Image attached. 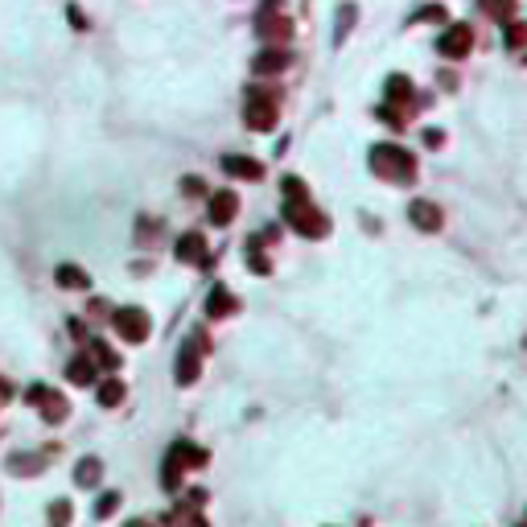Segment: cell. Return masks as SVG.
<instances>
[{
    "label": "cell",
    "instance_id": "16",
    "mask_svg": "<svg viewBox=\"0 0 527 527\" xmlns=\"http://www.w3.org/2000/svg\"><path fill=\"white\" fill-rule=\"evenodd\" d=\"M120 400H124V384H120V379H107V384L99 387V404L112 408V404H120Z\"/></svg>",
    "mask_w": 527,
    "mask_h": 527
},
{
    "label": "cell",
    "instance_id": "13",
    "mask_svg": "<svg viewBox=\"0 0 527 527\" xmlns=\"http://www.w3.org/2000/svg\"><path fill=\"white\" fill-rule=\"evenodd\" d=\"M91 355H95V359L103 362L107 371H116V367H120V355H116V350H112L107 342H99V338H91Z\"/></svg>",
    "mask_w": 527,
    "mask_h": 527
},
{
    "label": "cell",
    "instance_id": "18",
    "mask_svg": "<svg viewBox=\"0 0 527 527\" xmlns=\"http://www.w3.org/2000/svg\"><path fill=\"white\" fill-rule=\"evenodd\" d=\"M49 523H54V527H66V523H71V503H66V499H58V503L49 507Z\"/></svg>",
    "mask_w": 527,
    "mask_h": 527
},
{
    "label": "cell",
    "instance_id": "14",
    "mask_svg": "<svg viewBox=\"0 0 527 527\" xmlns=\"http://www.w3.org/2000/svg\"><path fill=\"white\" fill-rule=\"evenodd\" d=\"M280 66H288V54L268 49V54H260V58H256V71H260V74H272V71H280Z\"/></svg>",
    "mask_w": 527,
    "mask_h": 527
},
{
    "label": "cell",
    "instance_id": "15",
    "mask_svg": "<svg viewBox=\"0 0 527 527\" xmlns=\"http://www.w3.org/2000/svg\"><path fill=\"white\" fill-rule=\"evenodd\" d=\"M58 285H66V288H87V272H78V268H71V264H62V268H58Z\"/></svg>",
    "mask_w": 527,
    "mask_h": 527
},
{
    "label": "cell",
    "instance_id": "17",
    "mask_svg": "<svg viewBox=\"0 0 527 527\" xmlns=\"http://www.w3.org/2000/svg\"><path fill=\"white\" fill-rule=\"evenodd\" d=\"M227 309H231V297H227V288H215V292H211V305H206V313H211V317H223Z\"/></svg>",
    "mask_w": 527,
    "mask_h": 527
},
{
    "label": "cell",
    "instance_id": "2",
    "mask_svg": "<svg viewBox=\"0 0 527 527\" xmlns=\"http://www.w3.org/2000/svg\"><path fill=\"white\" fill-rule=\"evenodd\" d=\"M112 326H116L128 342H141V338H148V313L144 309H116L112 313Z\"/></svg>",
    "mask_w": 527,
    "mask_h": 527
},
{
    "label": "cell",
    "instance_id": "4",
    "mask_svg": "<svg viewBox=\"0 0 527 527\" xmlns=\"http://www.w3.org/2000/svg\"><path fill=\"white\" fill-rule=\"evenodd\" d=\"M247 124H251V128H272V124H276V107H272V99L251 95V103H247Z\"/></svg>",
    "mask_w": 527,
    "mask_h": 527
},
{
    "label": "cell",
    "instance_id": "11",
    "mask_svg": "<svg viewBox=\"0 0 527 527\" xmlns=\"http://www.w3.org/2000/svg\"><path fill=\"white\" fill-rule=\"evenodd\" d=\"M202 235H182V243H177V260H202Z\"/></svg>",
    "mask_w": 527,
    "mask_h": 527
},
{
    "label": "cell",
    "instance_id": "5",
    "mask_svg": "<svg viewBox=\"0 0 527 527\" xmlns=\"http://www.w3.org/2000/svg\"><path fill=\"white\" fill-rule=\"evenodd\" d=\"M437 46H441V54H449V58L466 54V49H470V29H466V25H454V29H449Z\"/></svg>",
    "mask_w": 527,
    "mask_h": 527
},
{
    "label": "cell",
    "instance_id": "9",
    "mask_svg": "<svg viewBox=\"0 0 527 527\" xmlns=\"http://www.w3.org/2000/svg\"><path fill=\"white\" fill-rule=\"evenodd\" d=\"M99 474H103V466H99L95 457H87V461H78V470H74V482H78V486H95Z\"/></svg>",
    "mask_w": 527,
    "mask_h": 527
},
{
    "label": "cell",
    "instance_id": "20",
    "mask_svg": "<svg viewBox=\"0 0 527 527\" xmlns=\"http://www.w3.org/2000/svg\"><path fill=\"white\" fill-rule=\"evenodd\" d=\"M116 507H120V495H103V499L95 503V515H99V519H107Z\"/></svg>",
    "mask_w": 527,
    "mask_h": 527
},
{
    "label": "cell",
    "instance_id": "6",
    "mask_svg": "<svg viewBox=\"0 0 527 527\" xmlns=\"http://www.w3.org/2000/svg\"><path fill=\"white\" fill-rule=\"evenodd\" d=\"M235 211H239V198H235L231 190L215 194V202H211V218H215L218 227H223V223H231V218H235Z\"/></svg>",
    "mask_w": 527,
    "mask_h": 527
},
{
    "label": "cell",
    "instance_id": "3",
    "mask_svg": "<svg viewBox=\"0 0 527 527\" xmlns=\"http://www.w3.org/2000/svg\"><path fill=\"white\" fill-rule=\"evenodd\" d=\"M29 400H33V404H42V416H46V420H54V425H58V420H66V400H62V396H58V391H49V387H29Z\"/></svg>",
    "mask_w": 527,
    "mask_h": 527
},
{
    "label": "cell",
    "instance_id": "8",
    "mask_svg": "<svg viewBox=\"0 0 527 527\" xmlns=\"http://www.w3.org/2000/svg\"><path fill=\"white\" fill-rule=\"evenodd\" d=\"M412 223H416L420 231H437V227H441V215H437V206H429V202H412Z\"/></svg>",
    "mask_w": 527,
    "mask_h": 527
},
{
    "label": "cell",
    "instance_id": "22",
    "mask_svg": "<svg viewBox=\"0 0 527 527\" xmlns=\"http://www.w3.org/2000/svg\"><path fill=\"white\" fill-rule=\"evenodd\" d=\"M128 527H148V523H128Z\"/></svg>",
    "mask_w": 527,
    "mask_h": 527
},
{
    "label": "cell",
    "instance_id": "12",
    "mask_svg": "<svg viewBox=\"0 0 527 527\" xmlns=\"http://www.w3.org/2000/svg\"><path fill=\"white\" fill-rule=\"evenodd\" d=\"M66 375H71L74 384H95V362H91V359H74Z\"/></svg>",
    "mask_w": 527,
    "mask_h": 527
},
{
    "label": "cell",
    "instance_id": "7",
    "mask_svg": "<svg viewBox=\"0 0 527 527\" xmlns=\"http://www.w3.org/2000/svg\"><path fill=\"white\" fill-rule=\"evenodd\" d=\"M198 350H202V338H194L190 346L182 350V359H177V384H194V375H198V359L194 355Z\"/></svg>",
    "mask_w": 527,
    "mask_h": 527
},
{
    "label": "cell",
    "instance_id": "21",
    "mask_svg": "<svg viewBox=\"0 0 527 527\" xmlns=\"http://www.w3.org/2000/svg\"><path fill=\"white\" fill-rule=\"evenodd\" d=\"M507 33H511V37H507V42H511V46H523V25H511V29H507Z\"/></svg>",
    "mask_w": 527,
    "mask_h": 527
},
{
    "label": "cell",
    "instance_id": "10",
    "mask_svg": "<svg viewBox=\"0 0 527 527\" xmlns=\"http://www.w3.org/2000/svg\"><path fill=\"white\" fill-rule=\"evenodd\" d=\"M223 165L227 173H239V177H260V161H251V157H227Z\"/></svg>",
    "mask_w": 527,
    "mask_h": 527
},
{
    "label": "cell",
    "instance_id": "19",
    "mask_svg": "<svg viewBox=\"0 0 527 527\" xmlns=\"http://www.w3.org/2000/svg\"><path fill=\"white\" fill-rule=\"evenodd\" d=\"M8 470H13V474H37V457H29V454L13 457V461H8Z\"/></svg>",
    "mask_w": 527,
    "mask_h": 527
},
{
    "label": "cell",
    "instance_id": "1",
    "mask_svg": "<svg viewBox=\"0 0 527 527\" xmlns=\"http://www.w3.org/2000/svg\"><path fill=\"white\" fill-rule=\"evenodd\" d=\"M371 165L379 169L384 177H396V182H412V177H416L412 157H408L404 148H396V144H379V148L371 153Z\"/></svg>",
    "mask_w": 527,
    "mask_h": 527
}]
</instances>
